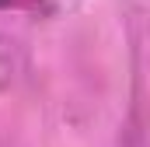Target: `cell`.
Listing matches in <instances>:
<instances>
[{
  "label": "cell",
  "mask_w": 150,
  "mask_h": 147,
  "mask_svg": "<svg viewBox=\"0 0 150 147\" xmlns=\"http://www.w3.org/2000/svg\"><path fill=\"white\" fill-rule=\"evenodd\" d=\"M18 4H35V0H0V7H18Z\"/></svg>",
  "instance_id": "obj_1"
}]
</instances>
